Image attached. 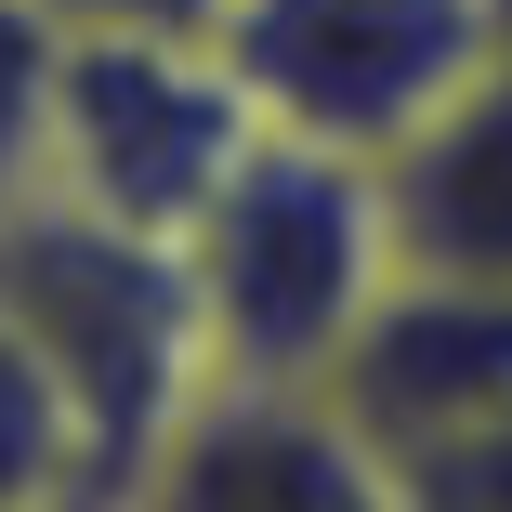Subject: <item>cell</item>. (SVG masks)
Wrapping results in <instances>:
<instances>
[{
  "label": "cell",
  "mask_w": 512,
  "mask_h": 512,
  "mask_svg": "<svg viewBox=\"0 0 512 512\" xmlns=\"http://www.w3.org/2000/svg\"><path fill=\"white\" fill-rule=\"evenodd\" d=\"M0 342L40 368V394L79 434V473L106 499L211 407V342H197L184 237L106 224V211H79L53 184L0 197Z\"/></svg>",
  "instance_id": "cell-1"
},
{
  "label": "cell",
  "mask_w": 512,
  "mask_h": 512,
  "mask_svg": "<svg viewBox=\"0 0 512 512\" xmlns=\"http://www.w3.org/2000/svg\"><path fill=\"white\" fill-rule=\"evenodd\" d=\"M184 289L211 342V394H329L342 342L394 289L381 171L302 132H250V158L184 224Z\"/></svg>",
  "instance_id": "cell-2"
},
{
  "label": "cell",
  "mask_w": 512,
  "mask_h": 512,
  "mask_svg": "<svg viewBox=\"0 0 512 512\" xmlns=\"http://www.w3.org/2000/svg\"><path fill=\"white\" fill-rule=\"evenodd\" d=\"M250 132L263 119H250V92H237L211 27H66L40 184L106 211V224L184 237L211 211V184L250 158Z\"/></svg>",
  "instance_id": "cell-3"
},
{
  "label": "cell",
  "mask_w": 512,
  "mask_h": 512,
  "mask_svg": "<svg viewBox=\"0 0 512 512\" xmlns=\"http://www.w3.org/2000/svg\"><path fill=\"white\" fill-rule=\"evenodd\" d=\"M211 40L263 132L342 145V158H381L394 132H421L499 53L486 0H224Z\"/></svg>",
  "instance_id": "cell-4"
},
{
  "label": "cell",
  "mask_w": 512,
  "mask_h": 512,
  "mask_svg": "<svg viewBox=\"0 0 512 512\" xmlns=\"http://www.w3.org/2000/svg\"><path fill=\"white\" fill-rule=\"evenodd\" d=\"M316 407L368 460H407V447H447V434L512 421V289L407 276L394 263V289L368 302V329L342 342V368H329Z\"/></svg>",
  "instance_id": "cell-5"
},
{
  "label": "cell",
  "mask_w": 512,
  "mask_h": 512,
  "mask_svg": "<svg viewBox=\"0 0 512 512\" xmlns=\"http://www.w3.org/2000/svg\"><path fill=\"white\" fill-rule=\"evenodd\" d=\"M119 512H394V473L316 394H211L119 486Z\"/></svg>",
  "instance_id": "cell-6"
},
{
  "label": "cell",
  "mask_w": 512,
  "mask_h": 512,
  "mask_svg": "<svg viewBox=\"0 0 512 512\" xmlns=\"http://www.w3.org/2000/svg\"><path fill=\"white\" fill-rule=\"evenodd\" d=\"M381 224L407 276H473L512 289V53H486L421 132H394L381 158Z\"/></svg>",
  "instance_id": "cell-7"
},
{
  "label": "cell",
  "mask_w": 512,
  "mask_h": 512,
  "mask_svg": "<svg viewBox=\"0 0 512 512\" xmlns=\"http://www.w3.org/2000/svg\"><path fill=\"white\" fill-rule=\"evenodd\" d=\"M53 79H66V14H53V0H0V197L40 184Z\"/></svg>",
  "instance_id": "cell-8"
},
{
  "label": "cell",
  "mask_w": 512,
  "mask_h": 512,
  "mask_svg": "<svg viewBox=\"0 0 512 512\" xmlns=\"http://www.w3.org/2000/svg\"><path fill=\"white\" fill-rule=\"evenodd\" d=\"M66 486H92L79 473V434H66V407L40 394V368L0 342V512H53Z\"/></svg>",
  "instance_id": "cell-9"
},
{
  "label": "cell",
  "mask_w": 512,
  "mask_h": 512,
  "mask_svg": "<svg viewBox=\"0 0 512 512\" xmlns=\"http://www.w3.org/2000/svg\"><path fill=\"white\" fill-rule=\"evenodd\" d=\"M381 473H394V512H512V421L447 434V447H407Z\"/></svg>",
  "instance_id": "cell-10"
},
{
  "label": "cell",
  "mask_w": 512,
  "mask_h": 512,
  "mask_svg": "<svg viewBox=\"0 0 512 512\" xmlns=\"http://www.w3.org/2000/svg\"><path fill=\"white\" fill-rule=\"evenodd\" d=\"M66 27H211L224 0H53Z\"/></svg>",
  "instance_id": "cell-11"
},
{
  "label": "cell",
  "mask_w": 512,
  "mask_h": 512,
  "mask_svg": "<svg viewBox=\"0 0 512 512\" xmlns=\"http://www.w3.org/2000/svg\"><path fill=\"white\" fill-rule=\"evenodd\" d=\"M53 512H119V499H106V486H66V499H53Z\"/></svg>",
  "instance_id": "cell-12"
},
{
  "label": "cell",
  "mask_w": 512,
  "mask_h": 512,
  "mask_svg": "<svg viewBox=\"0 0 512 512\" xmlns=\"http://www.w3.org/2000/svg\"><path fill=\"white\" fill-rule=\"evenodd\" d=\"M486 40H499V53H512V0H486Z\"/></svg>",
  "instance_id": "cell-13"
}]
</instances>
